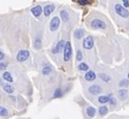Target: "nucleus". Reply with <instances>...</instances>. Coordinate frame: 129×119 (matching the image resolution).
<instances>
[{"mask_svg":"<svg viewBox=\"0 0 129 119\" xmlns=\"http://www.w3.org/2000/svg\"><path fill=\"white\" fill-rule=\"evenodd\" d=\"M87 115L89 117H94L96 115V109H95V107L93 106H89L87 108Z\"/></svg>","mask_w":129,"mask_h":119,"instance_id":"2eb2a0df","label":"nucleus"},{"mask_svg":"<svg viewBox=\"0 0 129 119\" xmlns=\"http://www.w3.org/2000/svg\"><path fill=\"white\" fill-rule=\"evenodd\" d=\"M91 26H92L94 29H106L107 24L104 22L103 20H101V19H97V18H96V19L92 20Z\"/></svg>","mask_w":129,"mask_h":119,"instance_id":"20e7f679","label":"nucleus"},{"mask_svg":"<svg viewBox=\"0 0 129 119\" xmlns=\"http://www.w3.org/2000/svg\"><path fill=\"white\" fill-rule=\"evenodd\" d=\"M129 85V81L128 80H122L120 83H119V86H120V87H127V86Z\"/></svg>","mask_w":129,"mask_h":119,"instance_id":"a878e982","label":"nucleus"},{"mask_svg":"<svg viewBox=\"0 0 129 119\" xmlns=\"http://www.w3.org/2000/svg\"><path fill=\"white\" fill-rule=\"evenodd\" d=\"M72 57V47L70 41L65 42V47L63 50V61L64 62H68Z\"/></svg>","mask_w":129,"mask_h":119,"instance_id":"f257e3e1","label":"nucleus"},{"mask_svg":"<svg viewBox=\"0 0 129 119\" xmlns=\"http://www.w3.org/2000/svg\"><path fill=\"white\" fill-rule=\"evenodd\" d=\"M128 79H129V73H128Z\"/></svg>","mask_w":129,"mask_h":119,"instance_id":"473e14b6","label":"nucleus"},{"mask_svg":"<svg viewBox=\"0 0 129 119\" xmlns=\"http://www.w3.org/2000/svg\"><path fill=\"white\" fill-rule=\"evenodd\" d=\"M109 102H110V103H111V105H113V106H115V105H116V100H115V98H110Z\"/></svg>","mask_w":129,"mask_h":119,"instance_id":"7c9ffc66","label":"nucleus"},{"mask_svg":"<svg viewBox=\"0 0 129 119\" xmlns=\"http://www.w3.org/2000/svg\"><path fill=\"white\" fill-rule=\"evenodd\" d=\"M4 59V53L2 52V51L0 50V61H2Z\"/></svg>","mask_w":129,"mask_h":119,"instance_id":"2f4dec72","label":"nucleus"},{"mask_svg":"<svg viewBox=\"0 0 129 119\" xmlns=\"http://www.w3.org/2000/svg\"><path fill=\"white\" fill-rule=\"evenodd\" d=\"M60 21L61 20H60V18L58 16L53 17L51 19V21H50V30L51 31H56L60 26Z\"/></svg>","mask_w":129,"mask_h":119,"instance_id":"39448f33","label":"nucleus"},{"mask_svg":"<svg viewBox=\"0 0 129 119\" xmlns=\"http://www.w3.org/2000/svg\"><path fill=\"white\" fill-rule=\"evenodd\" d=\"M54 10H55V5L54 4H48V5H46L44 8H43V12H44L46 17H48V16L51 15V13L54 11Z\"/></svg>","mask_w":129,"mask_h":119,"instance_id":"6e6552de","label":"nucleus"},{"mask_svg":"<svg viewBox=\"0 0 129 119\" xmlns=\"http://www.w3.org/2000/svg\"><path fill=\"white\" fill-rule=\"evenodd\" d=\"M109 100H110V98H109L108 96H100L99 99H98L99 103H101V104H106V103H108Z\"/></svg>","mask_w":129,"mask_h":119,"instance_id":"f3484780","label":"nucleus"},{"mask_svg":"<svg viewBox=\"0 0 129 119\" xmlns=\"http://www.w3.org/2000/svg\"><path fill=\"white\" fill-rule=\"evenodd\" d=\"M119 97H120V99L122 100H125L127 97H128V93L126 90H120L119 91Z\"/></svg>","mask_w":129,"mask_h":119,"instance_id":"aec40b11","label":"nucleus"},{"mask_svg":"<svg viewBox=\"0 0 129 119\" xmlns=\"http://www.w3.org/2000/svg\"><path fill=\"white\" fill-rule=\"evenodd\" d=\"M82 59H83V57H82V52H81L80 50H78L77 52H76V60H77V61H81Z\"/></svg>","mask_w":129,"mask_h":119,"instance_id":"bb28decb","label":"nucleus"},{"mask_svg":"<svg viewBox=\"0 0 129 119\" xmlns=\"http://www.w3.org/2000/svg\"><path fill=\"white\" fill-rule=\"evenodd\" d=\"M83 34H84V31H83V29H81V28L75 29L74 32H73V36H74L75 38H76V39H80V38H82Z\"/></svg>","mask_w":129,"mask_h":119,"instance_id":"f8f14e48","label":"nucleus"},{"mask_svg":"<svg viewBox=\"0 0 129 119\" xmlns=\"http://www.w3.org/2000/svg\"><path fill=\"white\" fill-rule=\"evenodd\" d=\"M108 107L107 106H105V105H103V106H101L100 107V109H99V113H100V115H102V116H104V115H106L107 113H108Z\"/></svg>","mask_w":129,"mask_h":119,"instance_id":"a211bd4d","label":"nucleus"},{"mask_svg":"<svg viewBox=\"0 0 129 119\" xmlns=\"http://www.w3.org/2000/svg\"><path fill=\"white\" fill-rule=\"evenodd\" d=\"M3 90L6 92V93H9V94H12L14 92V88L12 87L10 84H7V85H3Z\"/></svg>","mask_w":129,"mask_h":119,"instance_id":"dca6fc26","label":"nucleus"},{"mask_svg":"<svg viewBox=\"0 0 129 119\" xmlns=\"http://www.w3.org/2000/svg\"><path fill=\"white\" fill-rule=\"evenodd\" d=\"M60 17L62 18V20L64 21V22H67V21L69 20V14H68V12L66 11V10H61Z\"/></svg>","mask_w":129,"mask_h":119,"instance_id":"ddd939ff","label":"nucleus"},{"mask_svg":"<svg viewBox=\"0 0 129 119\" xmlns=\"http://www.w3.org/2000/svg\"><path fill=\"white\" fill-rule=\"evenodd\" d=\"M115 11L116 13L122 18H128L129 17V11L126 7H124L121 4H116L115 5Z\"/></svg>","mask_w":129,"mask_h":119,"instance_id":"f03ea898","label":"nucleus"},{"mask_svg":"<svg viewBox=\"0 0 129 119\" xmlns=\"http://www.w3.org/2000/svg\"><path fill=\"white\" fill-rule=\"evenodd\" d=\"M89 66H88V64H85V63H80L78 65V70L79 71H89Z\"/></svg>","mask_w":129,"mask_h":119,"instance_id":"6ab92c4d","label":"nucleus"},{"mask_svg":"<svg viewBox=\"0 0 129 119\" xmlns=\"http://www.w3.org/2000/svg\"><path fill=\"white\" fill-rule=\"evenodd\" d=\"M53 97H54V98H60V97H62V90L60 88L56 89L55 92H54V95H53Z\"/></svg>","mask_w":129,"mask_h":119,"instance_id":"b1692460","label":"nucleus"},{"mask_svg":"<svg viewBox=\"0 0 129 119\" xmlns=\"http://www.w3.org/2000/svg\"><path fill=\"white\" fill-rule=\"evenodd\" d=\"M89 92L92 95H98L102 92V88L100 87L99 85H92L91 87L89 88Z\"/></svg>","mask_w":129,"mask_h":119,"instance_id":"9b49d317","label":"nucleus"},{"mask_svg":"<svg viewBox=\"0 0 129 119\" xmlns=\"http://www.w3.org/2000/svg\"><path fill=\"white\" fill-rule=\"evenodd\" d=\"M6 68H7V64H6V63H3V62H0V71L5 70Z\"/></svg>","mask_w":129,"mask_h":119,"instance_id":"c85d7f7f","label":"nucleus"},{"mask_svg":"<svg viewBox=\"0 0 129 119\" xmlns=\"http://www.w3.org/2000/svg\"><path fill=\"white\" fill-rule=\"evenodd\" d=\"M96 78H97V75L94 71H88L84 75V79L88 82H93L96 80Z\"/></svg>","mask_w":129,"mask_h":119,"instance_id":"9d476101","label":"nucleus"},{"mask_svg":"<svg viewBox=\"0 0 129 119\" xmlns=\"http://www.w3.org/2000/svg\"><path fill=\"white\" fill-rule=\"evenodd\" d=\"M8 115V111L5 107L0 106V116H7Z\"/></svg>","mask_w":129,"mask_h":119,"instance_id":"5701e85b","label":"nucleus"},{"mask_svg":"<svg viewBox=\"0 0 129 119\" xmlns=\"http://www.w3.org/2000/svg\"><path fill=\"white\" fill-rule=\"evenodd\" d=\"M31 11H32V14H33L35 17H40L42 12H43V8H42L41 5H36L35 7L32 8Z\"/></svg>","mask_w":129,"mask_h":119,"instance_id":"1a4fd4ad","label":"nucleus"},{"mask_svg":"<svg viewBox=\"0 0 129 119\" xmlns=\"http://www.w3.org/2000/svg\"><path fill=\"white\" fill-rule=\"evenodd\" d=\"M2 77H3V79H4L5 81H7V82H9V83H12V82H13V78H12L11 74L8 73V72H4L3 75H2Z\"/></svg>","mask_w":129,"mask_h":119,"instance_id":"4468645a","label":"nucleus"},{"mask_svg":"<svg viewBox=\"0 0 129 119\" xmlns=\"http://www.w3.org/2000/svg\"><path fill=\"white\" fill-rule=\"evenodd\" d=\"M51 72H52V69H51V67H49V66H46V67H44V68H43V70H42V73H43V75H45V76L49 75Z\"/></svg>","mask_w":129,"mask_h":119,"instance_id":"412c9836","label":"nucleus"},{"mask_svg":"<svg viewBox=\"0 0 129 119\" xmlns=\"http://www.w3.org/2000/svg\"><path fill=\"white\" fill-rule=\"evenodd\" d=\"M100 78H101L104 82H106V83H108V82L111 81V78L109 77L108 75H106V74H101V75H100Z\"/></svg>","mask_w":129,"mask_h":119,"instance_id":"4be33fe9","label":"nucleus"},{"mask_svg":"<svg viewBox=\"0 0 129 119\" xmlns=\"http://www.w3.org/2000/svg\"><path fill=\"white\" fill-rule=\"evenodd\" d=\"M64 47H65V41L62 40V39L59 40V42L56 45V47L52 49V53H54V55H56V53H58V52L63 51Z\"/></svg>","mask_w":129,"mask_h":119,"instance_id":"0eeeda50","label":"nucleus"},{"mask_svg":"<svg viewBox=\"0 0 129 119\" xmlns=\"http://www.w3.org/2000/svg\"><path fill=\"white\" fill-rule=\"evenodd\" d=\"M30 57V51L27 50H21L16 53V61L19 63H23L25 61H27Z\"/></svg>","mask_w":129,"mask_h":119,"instance_id":"7ed1b4c3","label":"nucleus"},{"mask_svg":"<svg viewBox=\"0 0 129 119\" xmlns=\"http://www.w3.org/2000/svg\"><path fill=\"white\" fill-rule=\"evenodd\" d=\"M123 2V6L126 8H129V0H122Z\"/></svg>","mask_w":129,"mask_h":119,"instance_id":"c756f323","label":"nucleus"},{"mask_svg":"<svg viewBox=\"0 0 129 119\" xmlns=\"http://www.w3.org/2000/svg\"><path fill=\"white\" fill-rule=\"evenodd\" d=\"M77 3L79 4V5H88L90 2H89V0H77Z\"/></svg>","mask_w":129,"mask_h":119,"instance_id":"cd10ccee","label":"nucleus"},{"mask_svg":"<svg viewBox=\"0 0 129 119\" xmlns=\"http://www.w3.org/2000/svg\"><path fill=\"white\" fill-rule=\"evenodd\" d=\"M82 47H83V49H85V50H92L93 49V47H94V37L93 36H91V35H89V36H87L84 39H83V42H82Z\"/></svg>","mask_w":129,"mask_h":119,"instance_id":"423d86ee","label":"nucleus"},{"mask_svg":"<svg viewBox=\"0 0 129 119\" xmlns=\"http://www.w3.org/2000/svg\"><path fill=\"white\" fill-rule=\"evenodd\" d=\"M34 47H35V49H37V50H40V49H41V47H42V42H41V39H40V38H38V39L35 40V42H34Z\"/></svg>","mask_w":129,"mask_h":119,"instance_id":"393cba45","label":"nucleus"}]
</instances>
